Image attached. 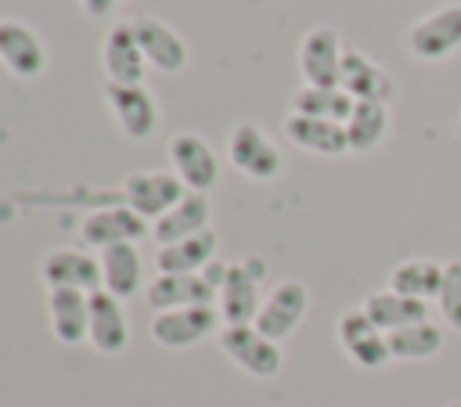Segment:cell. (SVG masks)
I'll return each mask as SVG.
<instances>
[{"mask_svg":"<svg viewBox=\"0 0 461 407\" xmlns=\"http://www.w3.org/2000/svg\"><path fill=\"white\" fill-rule=\"evenodd\" d=\"M169 162H173V173L180 176V184L187 191H209L220 176V158L212 151V144L198 133H176L169 137Z\"/></svg>","mask_w":461,"mask_h":407,"instance_id":"9","label":"cell"},{"mask_svg":"<svg viewBox=\"0 0 461 407\" xmlns=\"http://www.w3.org/2000/svg\"><path fill=\"white\" fill-rule=\"evenodd\" d=\"M202 231H209V198L202 191H187L166 216H158L151 223V238L158 245H173V241H184Z\"/></svg>","mask_w":461,"mask_h":407,"instance_id":"22","label":"cell"},{"mask_svg":"<svg viewBox=\"0 0 461 407\" xmlns=\"http://www.w3.org/2000/svg\"><path fill=\"white\" fill-rule=\"evenodd\" d=\"M342 54V36L331 25H313L299 43V72L306 86H339Z\"/></svg>","mask_w":461,"mask_h":407,"instance_id":"8","label":"cell"},{"mask_svg":"<svg viewBox=\"0 0 461 407\" xmlns=\"http://www.w3.org/2000/svg\"><path fill=\"white\" fill-rule=\"evenodd\" d=\"M339 86L353 97V101H389L393 97V79L382 72L378 61H371L364 50L346 47L342 54V72H339Z\"/></svg>","mask_w":461,"mask_h":407,"instance_id":"20","label":"cell"},{"mask_svg":"<svg viewBox=\"0 0 461 407\" xmlns=\"http://www.w3.org/2000/svg\"><path fill=\"white\" fill-rule=\"evenodd\" d=\"M292 112L295 115H310V119H328V122H342L353 112V97L342 86H299L292 97Z\"/></svg>","mask_w":461,"mask_h":407,"instance_id":"28","label":"cell"},{"mask_svg":"<svg viewBox=\"0 0 461 407\" xmlns=\"http://www.w3.org/2000/svg\"><path fill=\"white\" fill-rule=\"evenodd\" d=\"M0 61L11 76L18 79H36L47 65V50L36 36V29H29L25 22H0Z\"/></svg>","mask_w":461,"mask_h":407,"instance_id":"17","label":"cell"},{"mask_svg":"<svg viewBox=\"0 0 461 407\" xmlns=\"http://www.w3.org/2000/svg\"><path fill=\"white\" fill-rule=\"evenodd\" d=\"M389 133V104L385 101H353V112L346 119V140L349 151H371Z\"/></svg>","mask_w":461,"mask_h":407,"instance_id":"27","label":"cell"},{"mask_svg":"<svg viewBox=\"0 0 461 407\" xmlns=\"http://www.w3.org/2000/svg\"><path fill=\"white\" fill-rule=\"evenodd\" d=\"M285 137H288L295 148L313 151V155H328V158L349 151L346 126H342V122H328V119H310V115L288 112V115H285Z\"/></svg>","mask_w":461,"mask_h":407,"instance_id":"21","label":"cell"},{"mask_svg":"<svg viewBox=\"0 0 461 407\" xmlns=\"http://www.w3.org/2000/svg\"><path fill=\"white\" fill-rule=\"evenodd\" d=\"M450 407H461V403H450Z\"/></svg>","mask_w":461,"mask_h":407,"instance_id":"33","label":"cell"},{"mask_svg":"<svg viewBox=\"0 0 461 407\" xmlns=\"http://www.w3.org/2000/svg\"><path fill=\"white\" fill-rule=\"evenodd\" d=\"M122 194H126V205H130L133 213H140L144 220H158V216H166V213L187 194V187L180 184L176 173L140 169V173H130V176H126Z\"/></svg>","mask_w":461,"mask_h":407,"instance_id":"6","label":"cell"},{"mask_svg":"<svg viewBox=\"0 0 461 407\" xmlns=\"http://www.w3.org/2000/svg\"><path fill=\"white\" fill-rule=\"evenodd\" d=\"M130 29H133V36H137V43L144 50L148 68L184 72V65H187V43L180 40V32L173 25H166L155 14H137V18H130Z\"/></svg>","mask_w":461,"mask_h":407,"instance_id":"11","label":"cell"},{"mask_svg":"<svg viewBox=\"0 0 461 407\" xmlns=\"http://www.w3.org/2000/svg\"><path fill=\"white\" fill-rule=\"evenodd\" d=\"M151 227L140 213H133L130 205H115V209H97L90 213L83 223H79V238L83 245L90 249H112V245H122V241H137L144 238Z\"/></svg>","mask_w":461,"mask_h":407,"instance_id":"16","label":"cell"},{"mask_svg":"<svg viewBox=\"0 0 461 407\" xmlns=\"http://www.w3.org/2000/svg\"><path fill=\"white\" fill-rule=\"evenodd\" d=\"M335 335H339V346L346 349V357L364 371H378V367H385L393 360L385 331L364 313V306L346 310L339 317V324H335Z\"/></svg>","mask_w":461,"mask_h":407,"instance_id":"4","label":"cell"},{"mask_svg":"<svg viewBox=\"0 0 461 407\" xmlns=\"http://www.w3.org/2000/svg\"><path fill=\"white\" fill-rule=\"evenodd\" d=\"M144 285V259L133 241L112 245L101 252V288L115 299H133Z\"/></svg>","mask_w":461,"mask_h":407,"instance_id":"23","label":"cell"},{"mask_svg":"<svg viewBox=\"0 0 461 407\" xmlns=\"http://www.w3.org/2000/svg\"><path fill=\"white\" fill-rule=\"evenodd\" d=\"M79 7H83V14H90V18H104V14L115 7V0H79Z\"/></svg>","mask_w":461,"mask_h":407,"instance_id":"31","label":"cell"},{"mask_svg":"<svg viewBox=\"0 0 461 407\" xmlns=\"http://www.w3.org/2000/svg\"><path fill=\"white\" fill-rule=\"evenodd\" d=\"M50 331L61 346H79L90 339V295L79 288H50L47 292Z\"/></svg>","mask_w":461,"mask_h":407,"instance_id":"18","label":"cell"},{"mask_svg":"<svg viewBox=\"0 0 461 407\" xmlns=\"http://www.w3.org/2000/svg\"><path fill=\"white\" fill-rule=\"evenodd\" d=\"M227 155H230V166L241 169L245 176L252 180H274L285 166L277 144L256 126V122H238L227 137Z\"/></svg>","mask_w":461,"mask_h":407,"instance_id":"5","label":"cell"},{"mask_svg":"<svg viewBox=\"0 0 461 407\" xmlns=\"http://www.w3.org/2000/svg\"><path fill=\"white\" fill-rule=\"evenodd\" d=\"M364 313L389 335V331H396V328L429 321V303H425V299L400 295V292H393V288H382V292H371V295L364 299Z\"/></svg>","mask_w":461,"mask_h":407,"instance_id":"25","label":"cell"},{"mask_svg":"<svg viewBox=\"0 0 461 407\" xmlns=\"http://www.w3.org/2000/svg\"><path fill=\"white\" fill-rule=\"evenodd\" d=\"M436 303H439L443 321L454 331H461V259H447L443 263V285H439Z\"/></svg>","mask_w":461,"mask_h":407,"instance_id":"30","label":"cell"},{"mask_svg":"<svg viewBox=\"0 0 461 407\" xmlns=\"http://www.w3.org/2000/svg\"><path fill=\"white\" fill-rule=\"evenodd\" d=\"M439 285H443V263L439 259H429V256H414V259H403L389 270V288L400 292V295H411V299H436L439 295Z\"/></svg>","mask_w":461,"mask_h":407,"instance_id":"26","label":"cell"},{"mask_svg":"<svg viewBox=\"0 0 461 407\" xmlns=\"http://www.w3.org/2000/svg\"><path fill=\"white\" fill-rule=\"evenodd\" d=\"M220 310L216 306H184V310H166L151 317V339L166 349H187L194 342H202L205 335L216 331L220 324Z\"/></svg>","mask_w":461,"mask_h":407,"instance_id":"10","label":"cell"},{"mask_svg":"<svg viewBox=\"0 0 461 407\" xmlns=\"http://www.w3.org/2000/svg\"><path fill=\"white\" fill-rule=\"evenodd\" d=\"M457 133H461V115H457Z\"/></svg>","mask_w":461,"mask_h":407,"instance_id":"32","label":"cell"},{"mask_svg":"<svg viewBox=\"0 0 461 407\" xmlns=\"http://www.w3.org/2000/svg\"><path fill=\"white\" fill-rule=\"evenodd\" d=\"M144 299L155 313H166V310H184V306H212L220 292L202 274H158L148 281Z\"/></svg>","mask_w":461,"mask_h":407,"instance_id":"13","label":"cell"},{"mask_svg":"<svg viewBox=\"0 0 461 407\" xmlns=\"http://www.w3.org/2000/svg\"><path fill=\"white\" fill-rule=\"evenodd\" d=\"M130 342V321L122 310V299H115L112 292H94L90 295V346L104 357L122 353Z\"/></svg>","mask_w":461,"mask_h":407,"instance_id":"19","label":"cell"},{"mask_svg":"<svg viewBox=\"0 0 461 407\" xmlns=\"http://www.w3.org/2000/svg\"><path fill=\"white\" fill-rule=\"evenodd\" d=\"M101 61H104V76L115 86H140L144 83V50L130 29V22H119L104 32V47H101Z\"/></svg>","mask_w":461,"mask_h":407,"instance_id":"15","label":"cell"},{"mask_svg":"<svg viewBox=\"0 0 461 407\" xmlns=\"http://www.w3.org/2000/svg\"><path fill=\"white\" fill-rule=\"evenodd\" d=\"M220 349L252 378H274L285 364L281 346L267 339L256 324H227L220 331Z\"/></svg>","mask_w":461,"mask_h":407,"instance_id":"3","label":"cell"},{"mask_svg":"<svg viewBox=\"0 0 461 407\" xmlns=\"http://www.w3.org/2000/svg\"><path fill=\"white\" fill-rule=\"evenodd\" d=\"M306 306H310L306 285L295 281V277H288V281H281V285L270 288V295L263 299V306H259V313H256L252 324H256L267 339L281 342V339H288V335L299 328V321L306 317Z\"/></svg>","mask_w":461,"mask_h":407,"instance_id":"7","label":"cell"},{"mask_svg":"<svg viewBox=\"0 0 461 407\" xmlns=\"http://www.w3.org/2000/svg\"><path fill=\"white\" fill-rule=\"evenodd\" d=\"M40 277L47 288H79L86 295L101 292V259L83 249H54L40 263Z\"/></svg>","mask_w":461,"mask_h":407,"instance_id":"14","label":"cell"},{"mask_svg":"<svg viewBox=\"0 0 461 407\" xmlns=\"http://www.w3.org/2000/svg\"><path fill=\"white\" fill-rule=\"evenodd\" d=\"M104 97H108V108H112L115 126L122 130V137L144 140V137L155 133L158 108H155V97H151V90L144 83L140 86H115V83H108Z\"/></svg>","mask_w":461,"mask_h":407,"instance_id":"12","label":"cell"},{"mask_svg":"<svg viewBox=\"0 0 461 407\" xmlns=\"http://www.w3.org/2000/svg\"><path fill=\"white\" fill-rule=\"evenodd\" d=\"M393 360H429L443 349V328L436 321H418L385 335Z\"/></svg>","mask_w":461,"mask_h":407,"instance_id":"29","label":"cell"},{"mask_svg":"<svg viewBox=\"0 0 461 407\" xmlns=\"http://www.w3.org/2000/svg\"><path fill=\"white\" fill-rule=\"evenodd\" d=\"M267 277V263L259 256H245L241 263H227V277L220 285V317L223 324H252L259 313V281Z\"/></svg>","mask_w":461,"mask_h":407,"instance_id":"2","label":"cell"},{"mask_svg":"<svg viewBox=\"0 0 461 407\" xmlns=\"http://www.w3.org/2000/svg\"><path fill=\"white\" fill-rule=\"evenodd\" d=\"M212 259H216V231H202L184 241L158 245L155 252L158 274H202Z\"/></svg>","mask_w":461,"mask_h":407,"instance_id":"24","label":"cell"},{"mask_svg":"<svg viewBox=\"0 0 461 407\" xmlns=\"http://www.w3.org/2000/svg\"><path fill=\"white\" fill-rule=\"evenodd\" d=\"M403 47L418 61H443L461 50V4H443L432 14L418 18L403 32Z\"/></svg>","mask_w":461,"mask_h":407,"instance_id":"1","label":"cell"}]
</instances>
